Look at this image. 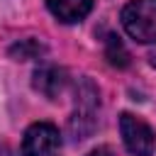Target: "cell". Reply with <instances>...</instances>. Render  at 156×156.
I'll list each match as a JSON object with an SVG mask.
<instances>
[{
	"label": "cell",
	"instance_id": "10",
	"mask_svg": "<svg viewBox=\"0 0 156 156\" xmlns=\"http://www.w3.org/2000/svg\"><path fill=\"white\" fill-rule=\"evenodd\" d=\"M149 63H151V66L156 68V46H154V49L149 51Z\"/></svg>",
	"mask_w": 156,
	"mask_h": 156
},
{
	"label": "cell",
	"instance_id": "2",
	"mask_svg": "<svg viewBox=\"0 0 156 156\" xmlns=\"http://www.w3.org/2000/svg\"><path fill=\"white\" fill-rule=\"evenodd\" d=\"M100 98H98V88L85 78L83 85L78 88V98H76V112L71 115L68 129L73 134V139H85L93 129H95V112H98Z\"/></svg>",
	"mask_w": 156,
	"mask_h": 156
},
{
	"label": "cell",
	"instance_id": "5",
	"mask_svg": "<svg viewBox=\"0 0 156 156\" xmlns=\"http://www.w3.org/2000/svg\"><path fill=\"white\" fill-rule=\"evenodd\" d=\"M66 83H68L66 71L58 68V66H41V68L34 71V78H32L34 90H39L41 95H46L49 100H56L63 93Z\"/></svg>",
	"mask_w": 156,
	"mask_h": 156
},
{
	"label": "cell",
	"instance_id": "1",
	"mask_svg": "<svg viewBox=\"0 0 156 156\" xmlns=\"http://www.w3.org/2000/svg\"><path fill=\"white\" fill-rule=\"evenodd\" d=\"M124 32L141 44H156V0H132L122 10Z\"/></svg>",
	"mask_w": 156,
	"mask_h": 156
},
{
	"label": "cell",
	"instance_id": "4",
	"mask_svg": "<svg viewBox=\"0 0 156 156\" xmlns=\"http://www.w3.org/2000/svg\"><path fill=\"white\" fill-rule=\"evenodd\" d=\"M61 144V134L51 122H34L22 136V156H51Z\"/></svg>",
	"mask_w": 156,
	"mask_h": 156
},
{
	"label": "cell",
	"instance_id": "8",
	"mask_svg": "<svg viewBox=\"0 0 156 156\" xmlns=\"http://www.w3.org/2000/svg\"><path fill=\"white\" fill-rule=\"evenodd\" d=\"M39 54H44V46H41L39 41H34V39H24V41H20V44H15V46L10 49V56H15V58H20V61L37 58Z\"/></svg>",
	"mask_w": 156,
	"mask_h": 156
},
{
	"label": "cell",
	"instance_id": "6",
	"mask_svg": "<svg viewBox=\"0 0 156 156\" xmlns=\"http://www.w3.org/2000/svg\"><path fill=\"white\" fill-rule=\"evenodd\" d=\"M49 12L63 22V24H76L85 20L93 10V0H46Z\"/></svg>",
	"mask_w": 156,
	"mask_h": 156
},
{
	"label": "cell",
	"instance_id": "3",
	"mask_svg": "<svg viewBox=\"0 0 156 156\" xmlns=\"http://www.w3.org/2000/svg\"><path fill=\"white\" fill-rule=\"evenodd\" d=\"M119 134L129 154L134 156H154L156 151V134L154 129L136 115L122 112L119 115Z\"/></svg>",
	"mask_w": 156,
	"mask_h": 156
},
{
	"label": "cell",
	"instance_id": "9",
	"mask_svg": "<svg viewBox=\"0 0 156 156\" xmlns=\"http://www.w3.org/2000/svg\"><path fill=\"white\" fill-rule=\"evenodd\" d=\"M88 156H112V151H110L107 146H100V149H95V151H90Z\"/></svg>",
	"mask_w": 156,
	"mask_h": 156
},
{
	"label": "cell",
	"instance_id": "7",
	"mask_svg": "<svg viewBox=\"0 0 156 156\" xmlns=\"http://www.w3.org/2000/svg\"><path fill=\"white\" fill-rule=\"evenodd\" d=\"M105 58H107L112 66H117V68L129 66V51L124 49V44H122L119 37L107 34V39H105Z\"/></svg>",
	"mask_w": 156,
	"mask_h": 156
}]
</instances>
